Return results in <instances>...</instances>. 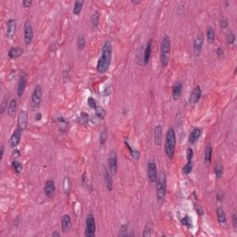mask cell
Wrapping results in <instances>:
<instances>
[{
	"mask_svg": "<svg viewBox=\"0 0 237 237\" xmlns=\"http://www.w3.org/2000/svg\"><path fill=\"white\" fill-rule=\"evenodd\" d=\"M112 59V45L109 42H106L102 47V54L98 60L97 69L100 73L106 72L111 63Z\"/></svg>",
	"mask_w": 237,
	"mask_h": 237,
	"instance_id": "obj_1",
	"label": "cell"
},
{
	"mask_svg": "<svg viewBox=\"0 0 237 237\" xmlns=\"http://www.w3.org/2000/svg\"><path fill=\"white\" fill-rule=\"evenodd\" d=\"M176 146V135L173 128H170L166 134V141H165V152L169 158H172L175 153Z\"/></svg>",
	"mask_w": 237,
	"mask_h": 237,
	"instance_id": "obj_2",
	"label": "cell"
},
{
	"mask_svg": "<svg viewBox=\"0 0 237 237\" xmlns=\"http://www.w3.org/2000/svg\"><path fill=\"white\" fill-rule=\"evenodd\" d=\"M157 183V198L159 204L164 202L167 192V177L164 171H161L158 176Z\"/></svg>",
	"mask_w": 237,
	"mask_h": 237,
	"instance_id": "obj_3",
	"label": "cell"
},
{
	"mask_svg": "<svg viewBox=\"0 0 237 237\" xmlns=\"http://www.w3.org/2000/svg\"><path fill=\"white\" fill-rule=\"evenodd\" d=\"M171 44L169 35H164L160 47V63L162 67H166L168 65L171 53Z\"/></svg>",
	"mask_w": 237,
	"mask_h": 237,
	"instance_id": "obj_4",
	"label": "cell"
},
{
	"mask_svg": "<svg viewBox=\"0 0 237 237\" xmlns=\"http://www.w3.org/2000/svg\"><path fill=\"white\" fill-rule=\"evenodd\" d=\"M96 220L92 213H90L86 218L85 224V236L94 237L96 235Z\"/></svg>",
	"mask_w": 237,
	"mask_h": 237,
	"instance_id": "obj_5",
	"label": "cell"
},
{
	"mask_svg": "<svg viewBox=\"0 0 237 237\" xmlns=\"http://www.w3.org/2000/svg\"><path fill=\"white\" fill-rule=\"evenodd\" d=\"M158 169L157 165L153 160L147 162V177L151 183H156L158 180Z\"/></svg>",
	"mask_w": 237,
	"mask_h": 237,
	"instance_id": "obj_6",
	"label": "cell"
},
{
	"mask_svg": "<svg viewBox=\"0 0 237 237\" xmlns=\"http://www.w3.org/2000/svg\"><path fill=\"white\" fill-rule=\"evenodd\" d=\"M42 100V87L41 85H36L33 95H32V99H31V106L33 108H38L41 104Z\"/></svg>",
	"mask_w": 237,
	"mask_h": 237,
	"instance_id": "obj_7",
	"label": "cell"
},
{
	"mask_svg": "<svg viewBox=\"0 0 237 237\" xmlns=\"http://www.w3.org/2000/svg\"><path fill=\"white\" fill-rule=\"evenodd\" d=\"M34 38V30H33V26L32 23L29 20L25 21L24 24V43L26 45H29Z\"/></svg>",
	"mask_w": 237,
	"mask_h": 237,
	"instance_id": "obj_8",
	"label": "cell"
},
{
	"mask_svg": "<svg viewBox=\"0 0 237 237\" xmlns=\"http://www.w3.org/2000/svg\"><path fill=\"white\" fill-rule=\"evenodd\" d=\"M108 168L110 171V173L115 175L118 171V159L117 155L114 151L110 152L109 157H108Z\"/></svg>",
	"mask_w": 237,
	"mask_h": 237,
	"instance_id": "obj_9",
	"label": "cell"
},
{
	"mask_svg": "<svg viewBox=\"0 0 237 237\" xmlns=\"http://www.w3.org/2000/svg\"><path fill=\"white\" fill-rule=\"evenodd\" d=\"M45 194L48 198H53L55 197L56 194V185H55V182L53 180H47L45 184V188H44Z\"/></svg>",
	"mask_w": 237,
	"mask_h": 237,
	"instance_id": "obj_10",
	"label": "cell"
},
{
	"mask_svg": "<svg viewBox=\"0 0 237 237\" xmlns=\"http://www.w3.org/2000/svg\"><path fill=\"white\" fill-rule=\"evenodd\" d=\"M28 125V114L27 111L22 109L18 115V127L21 131H24Z\"/></svg>",
	"mask_w": 237,
	"mask_h": 237,
	"instance_id": "obj_11",
	"label": "cell"
},
{
	"mask_svg": "<svg viewBox=\"0 0 237 237\" xmlns=\"http://www.w3.org/2000/svg\"><path fill=\"white\" fill-rule=\"evenodd\" d=\"M203 43H204V36L202 34H199L196 37L195 42H194V53H195L196 57H199V55L201 54Z\"/></svg>",
	"mask_w": 237,
	"mask_h": 237,
	"instance_id": "obj_12",
	"label": "cell"
},
{
	"mask_svg": "<svg viewBox=\"0 0 237 237\" xmlns=\"http://www.w3.org/2000/svg\"><path fill=\"white\" fill-rule=\"evenodd\" d=\"M20 136H21V130L18 127L14 131V133L12 134V135L10 136V139H9V145H10V147L15 148L19 145V143H20Z\"/></svg>",
	"mask_w": 237,
	"mask_h": 237,
	"instance_id": "obj_13",
	"label": "cell"
},
{
	"mask_svg": "<svg viewBox=\"0 0 237 237\" xmlns=\"http://www.w3.org/2000/svg\"><path fill=\"white\" fill-rule=\"evenodd\" d=\"M16 31V20H8L6 25V35L8 38L13 37L14 34Z\"/></svg>",
	"mask_w": 237,
	"mask_h": 237,
	"instance_id": "obj_14",
	"label": "cell"
},
{
	"mask_svg": "<svg viewBox=\"0 0 237 237\" xmlns=\"http://www.w3.org/2000/svg\"><path fill=\"white\" fill-rule=\"evenodd\" d=\"M26 85H27V75L25 73H23L21 76H20V80H19V83H18V89H17V94H18V97H20L23 93H24V90L26 88Z\"/></svg>",
	"mask_w": 237,
	"mask_h": 237,
	"instance_id": "obj_15",
	"label": "cell"
},
{
	"mask_svg": "<svg viewBox=\"0 0 237 237\" xmlns=\"http://www.w3.org/2000/svg\"><path fill=\"white\" fill-rule=\"evenodd\" d=\"M162 138H163V129L161 125L156 126L154 130V141L156 145H160L162 143Z\"/></svg>",
	"mask_w": 237,
	"mask_h": 237,
	"instance_id": "obj_16",
	"label": "cell"
},
{
	"mask_svg": "<svg viewBox=\"0 0 237 237\" xmlns=\"http://www.w3.org/2000/svg\"><path fill=\"white\" fill-rule=\"evenodd\" d=\"M71 227V219L69 215H64L61 218V230L63 233H67Z\"/></svg>",
	"mask_w": 237,
	"mask_h": 237,
	"instance_id": "obj_17",
	"label": "cell"
},
{
	"mask_svg": "<svg viewBox=\"0 0 237 237\" xmlns=\"http://www.w3.org/2000/svg\"><path fill=\"white\" fill-rule=\"evenodd\" d=\"M201 97V89L199 86H197L194 88L193 92L191 93V96H190V103L191 104H197L199 99Z\"/></svg>",
	"mask_w": 237,
	"mask_h": 237,
	"instance_id": "obj_18",
	"label": "cell"
},
{
	"mask_svg": "<svg viewBox=\"0 0 237 237\" xmlns=\"http://www.w3.org/2000/svg\"><path fill=\"white\" fill-rule=\"evenodd\" d=\"M104 181H105V184H106V187H107L108 191L111 192L112 189H113V182H112L111 174L107 170L105 171V173H104Z\"/></svg>",
	"mask_w": 237,
	"mask_h": 237,
	"instance_id": "obj_19",
	"label": "cell"
},
{
	"mask_svg": "<svg viewBox=\"0 0 237 237\" xmlns=\"http://www.w3.org/2000/svg\"><path fill=\"white\" fill-rule=\"evenodd\" d=\"M182 82H178L172 87V97L174 100H178L180 98L182 95Z\"/></svg>",
	"mask_w": 237,
	"mask_h": 237,
	"instance_id": "obj_20",
	"label": "cell"
},
{
	"mask_svg": "<svg viewBox=\"0 0 237 237\" xmlns=\"http://www.w3.org/2000/svg\"><path fill=\"white\" fill-rule=\"evenodd\" d=\"M201 134H202L201 129H199V128H195V129L192 131V133L190 134V135H189V143H190V144H195L198 139L200 138Z\"/></svg>",
	"mask_w": 237,
	"mask_h": 237,
	"instance_id": "obj_21",
	"label": "cell"
},
{
	"mask_svg": "<svg viewBox=\"0 0 237 237\" xmlns=\"http://www.w3.org/2000/svg\"><path fill=\"white\" fill-rule=\"evenodd\" d=\"M23 53V49L20 46H16V47H12L9 51H8V57L10 59H14L20 57Z\"/></svg>",
	"mask_w": 237,
	"mask_h": 237,
	"instance_id": "obj_22",
	"label": "cell"
},
{
	"mask_svg": "<svg viewBox=\"0 0 237 237\" xmlns=\"http://www.w3.org/2000/svg\"><path fill=\"white\" fill-rule=\"evenodd\" d=\"M151 51H152V40H149V42L146 45V47L145 49V55H144V62L146 65L151 57Z\"/></svg>",
	"mask_w": 237,
	"mask_h": 237,
	"instance_id": "obj_23",
	"label": "cell"
},
{
	"mask_svg": "<svg viewBox=\"0 0 237 237\" xmlns=\"http://www.w3.org/2000/svg\"><path fill=\"white\" fill-rule=\"evenodd\" d=\"M8 114L11 117L15 114L16 110H17V100L16 99H11V101L8 104Z\"/></svg>",
	"mask_w": 237,
	"mask_h": 237,
	"instance_id": "obj_24",
	"label": "cell"
},
{
	"mask_svg": "<svg viewBox=\"0 0 237 237\" xmlns=\"http://www.w3.org/2000/svg\"><path fill=\"white\" fill-rule=\"evenodd\" d=\"M217 219L219 224H225L226 223V215L225 211L223 210L222 208H219L217 210Z\"/></svg>",
	"mask_w": 237,
	"mask_h": 237,
	"instance_id": "obj_25",
	"label": "cell"
},
{
	"mask_svg": "<svg viewBox=\"0 0 237 237\" xmlns=\"http://www.w3.org/2000/svg\"><path fill=\"white\" fill-rule=\"evenodd\" d=\"M211 158H212V147L210 145H208L205 150V163L209 164L211 162Z\"/></svg>",
	"mask_w": 237,
	"mask_h": 237,
	"instance_id": "obj_26",
	"label": "cell"
},
{
	"mask_svg": "<svg viewBox=\"0 0 237 237\" xmlns=\"http://www.w3.org/2000/svg\"><path fill=\"white\" fill-rule=\"evenodd\" d=\"M58 122H59V130L61 132H66L67 129H68V126H69V122L66 118H64L63 117H59L58 118Z\"/></svg>",
	"mask_w": 237,
	"mask_h": 237,
	"instance_id": "obj_27",
	"label": "cell"
},
{
	"mask_svg": "<svg viewBox=\"0 0 237 237\" xmlns=\"http://www.w3.org/2000/svg\"><path fill=\"white\" fill-rule=\"evenodd\" d=\"M71 189V182L69 177H65L63 180V190L65 194H69Z\"/></svg>",
	"mask_w": 237,
	"mask_h": 237,
	"instance_id": "obj_28",
	"label": "cell"
},
{
	"mask_svg": "<svg viewBox=\"0 0 237 237\" xmlns=\"http://www.w3.org/2000/svg\"><path fill=\"white\" fill-rule=\"evenodd\" d=\"M91 23H92V26L94 29H97V26H98L99 23V13L97 11L94 12V14L92 15V18H91Z\"/></svg>",
	"mask_w": 237,
	"mask_h": 237,
	"instance_id": "obj_29",
	"label": "cell"
},
{
	"mask_svg": "<svg viewBox=\"0 0 237 237\" xmlns=\"http://www.w3.org/2000/svg\"><path fill=\"white\" fill-rule=\"evenodd\" d=\"M82 6H83L82 1H76L75 2L74 8H73V13L75 15H80V13L82 12Z\"/></svg>",
	"mask_w": 237,
	"mask_h": 237,
	"instance_id": "obj_30",
	"label": "cell"
},
{
	"mask_svg": "<svg viewBox=\"0 0 237 237\" xmlns=\"http://www.w3.org/2000/svg\"><path fill=\"white\" fill-rule=\"evenodd\" d=\"M207 37H208V41L212 43L215 40V33L212 27H208L207 29Z\"/></svg>",
	"mask_w": 237,
	"mask_h": 237,
	"instance_id": "obj_31",
	"label": "cell"
},
{
	"mask_svg": "<svg viewBox=\"0 0 237 237\" xmlns=\"http://www.w3.org/2000/svg\"><path fill=\"white\" fill-rule=\"evenodd\" d=\"M95 110H96L97 116L100 119H103V118L106 117V110H105V108H103L102 107L97 106V108H95Z\"/></svg>",
	"mask_w": 237,
	"mask_h": 237,
	"instance_id": "obj_32",
	"label": "cell"
},
{
	"mask_svg": "<svg viewBox=\"0 0 237 237\" xmlns=\"http://www.w3.org/2000/svg\"><path fill=\"white\" fill-rule=\"evenodd\" d=\"M193 167H194V165H193V160H192V161H188V162L185 164V166L182 168V172H183V174H189V173L193 171Z\"/></svg>",
	"mask_w": 237,
	"mask_h": 237,
	"instance_id": "obj_33",
	"label": "cell"
},
{
	"mask_svg": "<svg viewBox=\"0 0 237 237\" xmlns=\"http://www.w3.org/2000/svg\"><path fill=\"white\" fill-rule=\"evenodd\" d=\"M151 231H152V225L150 222H147L145 226V229H144V233H143V236L146 237L151 235Z\"/></svg>",
	"mask_w": 237,
	"mask_h": 237,
	"instance_id": "obj_34",
	"label": "cell"
},
{
	"mask_svg": "<svg viewBox=\"0 0 237 237\" xmlns=\"http://www.w3.org/2000/svg\"><path fill=\"white\" fill-rule=\"evenodd\" d=\"M12 167H13V169H14V171L17 172V173H20V171H22V164L20 163V161H18V160H14V161H12Z\"/></svg>",
	"mask_w": 237,
	"mask_h": 237,
	"instance_id": "obj_35",
	"label": "cell"
},
{
	"mask_svg": "<svg viewBox=\"0 0 237 237\" xmlns=\"http://www.w3.org/2000/svg\"><path fill=\"white\" fill-rule=\"evenodd\" d=\"M214 172H215V175H216V177H217L218 179H219V178L221 177L222 174H223V167H222V165L217 164V166L215 167Z\"/></svg>",
	"mask_w": 237,
	"mask_h": 237,
	"instance_id": "obj_36",
	"label": "cell"
},
{
	"mask_svg": "<svg viewBox=\"0 0 237 237\" xmlns=\"http://www.w3.org/2000/svg\"><path fill=\"white\" fill-rule=\"evenodd\" d=\"M234 41H235V35H234V34L233 32H231V31L228 32L227 34H226V42H227L228 44L232 45V44L234 43Z\"/></svg>",
	"mask_w": 237,
	"mask_h": 237,
	"instance_id": "obj_37",
	"label": "cell"
},
{
	"mask_svg": "<svg viewBox=\"0 0 237 237\" xmlns=\"http://www.w3.org/2000/svg\"><path fill=\"white\" fill-rule=\"evenodd\" d=\"M125 145H126V146L128 147V149L130 150V152H131L132 156H133L134 158H139V152H138V151H136V150H134V149H133V148H132V146H131V145H129V143H128V141H127V140H125Z\"/></svg>",
	"mask_w": 237,
	"mask_h": 237,
	"instance_id": "obj_38",
	"label": "cell"
},
{
	"mask_svg": "<svg viewBox=\"0 0 237 237\" xmlns=\"http://www.w3.org/2000/svg\"><path fill=\"white\" fill-rule=\"evenodd\" d=\"M77 46H78L80 50L83 49L84 46H85V39H84V37L82 35L79 36V38L77 40Z\"/></svg>",
	"mask_w": 237,
	"mask_h": 237,
	"instance_id": "obj_39",
	"label": "cell"
},
{
	"mask_svg": "<svg viewBox=\"0 0 237 237\" xmlns=\"http://www.w3.org/2000/svg\"><path fill=\"white\" fill-rule=\"evenodd\" d=\"M128 226L127 225H122L120 230H119V233H118V235L119 236H126V235H129L128 234Z\"/></svg>",
	"mask_w": 237,
	"mask_h": 237,
	"instance_id": "obj_40",
	"label": "cell"
},
{
	"mask_svg": "<svg viewBox=\"0 0 237 237\" xmlns=\"http://www.w3.org/2000/svg\"><path fill=\"white\" fill-rule=\"evenodd\" d=\"M106 140H107V131L106 130H103L100 134V137H99V141H100V144L101 145H104L106 143Z\"/></svg>",
	"mask_w": 237,
	"mask_h": 237,
	"instance_id": "obj_41",
	"label": "cell"
},
{
	"mask_svg": "<svg viewBox=\"0 0 237 237\" xmlns=\"http://www.w3.org/2000/svg\"><path fill=\"white\" fill-rule=\"evenodd\" d=\"M191 219L189 216H185L184 218H182V223L183 224V225H185V226H187V227H191Z\"/></svg>",
	"mask_w": 237,
	"mask_h": 237,
	"instance_id": "obj_42",
	"label": "cell"
},
{
	"mask_svg": "<svg viewBox=\"0 0 237 237\" xmlns=\"http://www.w3.org/2000/svg\"><path fill=\"white\" fill-rule=\"evenodd\" d=\"M87 102H88V106H89L90 108H94V109H95V108H97V102H96V100L93 98V97H89Z\"/></svg>",
	"mask_w": 237,
	"mask_h": 237,
	"instance_id": "obj_43",
	"label": "cell"
},
{
	"mask_svg": "<svg viewBox=\"0 0 237 237\" xmlns=\"http://www.w3.org/2000/svg\"><path fill=\"white\" fill-rule=\"evenodd\" d=\"M186 156H187V161H192L193 160V157H194V152L191 148H188L187 149V153H186Z\"/></svg>",
	"mask_w": 237,
	"mask_h": 237,
	"instance_id": "obj_44",
	"label": "cell"
},
{
	"mask_svg": "<svg viewBox=\"0 0 237 237\" xmlns=\"http://www.w3.org/2000/svg\"><path fill=\"white\" fill-rule=\"evenodd\" d=\"M89 120V116L86 113H82L81 114V122L82 123H87Z\"/></svg>",
	"mask_w": 237,
	"mask_h": 237,
	"instance_id": "obj_45",
	"label": "cell"
},
{
	"mask_svg": "<svg viewBox=\"0 0 237 237\" xmlns=\"http://www.w3.org/2000/svg\"><path fill=\"white\" fill-rule=\"evenodd\" d=\"M227 26H228V20H226V19H222V20H220V27L222 29H225Z\"/></svg>",
	"mask_w": 237,
	"mask_h": 237,
	"instance_id": "obj_46",
	"label": "cell"
},
{
	"mask_svg": "<svg viewBox=\"0 0 237 237\" xmlns=\"http://www.w3.org/2000/svg\"><path fill=\"white\" fill-rule=\"evenodd\" d=\"M216 53H217V55L219 58H222V57H223V55H224L223 50H222V48H221V47H219V48H217Z\"/></svg>",
	"mask_w": 237,
	"mask_h": 237,
	"instance_id": "obj_47",
	"label": "cell"
},
{
	"mask_svg": "<svg viewBox=\"0 0 237 237\" xmlns=\"http://www.w3.org/2000/svg\"><path fill=\"white\" fill-rule=\"evenodd\" d=\"M22 5H23L24 8H30V6L32 5V1H30V0H24L22 2Z\"/></svg>",
	"mask_w": 237,
	"mask_h": 237,
	"instance_id": "obj_48",
	"label": "cell"
},
{
	"mask_svg": "<svg viewBox=\"0 0 237 237\" xmlns=\"http://www.w3.org/2000/svg\"><path fill=\"white\" fill-rule=\"evenodd\" d=\"M233 225H234V228L236 229L237 228V218L235 214H233Z\"/></svg>",
	"mask_w": 237,
	"mask_h": 237,
	"instance_id": "obj_49",
	"label": "cell"
},
{
	"mask_svg": "<svg viewBox=\"0 0 237 237\" xmlns=\"http://www.w3.org/2000/svg\"><path fill=\"white\" fill-rule=\"evenodd\" d=\"M0 149H1V154H0V160H2V159H3V157H4V150H5V148H4V145H1Z\"/></svg>",
	"mask_w": 237,
	"mask_h": 237,
	"instance_id": "obj_50",
	"label": "cell"
},
{
	"mask_svg": "<svg viewBox=\"0 0 237 237\" xmlns=\"http://www.w3.org/2000/svg\"><path fill=\"white\" fill-rule=\"evenodd\" d=\"M41 118H42V115H41L40 113H37V114L35 115V119H36V120H40Z\"/></svg>",
	"mask_w": 237,
	"mask_h": 237,
	"instance_id": "obj_51",
	"label": "cell"
},
{
	"mask_svg": "<svg viewBox=\"0 0 237 237\" xmlns=\"http://www.w3.org/2000/svg\"><path fill=\"white\" fill-rule=\"evenodd\" d=\"M52 236L59 237L60 236V234H59V233H57V232H55V233H53V234H52Z\"/></svg>",
	"mask_w": 237,
	"mask_h": 237,
	"instance_id": "obj_52",
	"label": "cell"
}]
</instances>
